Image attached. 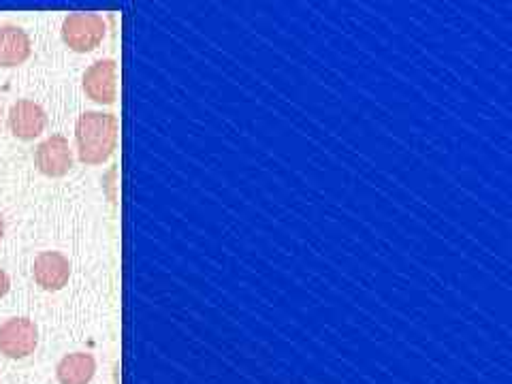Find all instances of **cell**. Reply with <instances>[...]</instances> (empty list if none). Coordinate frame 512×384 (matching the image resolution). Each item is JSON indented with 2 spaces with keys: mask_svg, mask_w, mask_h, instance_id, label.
<instances>
[{
  "mask_svg": "<svg viewBox=\"0 0 512 384\" xmlns=\"http://www.w3.org/2000/svg\"><path fill=\"white\" fill-rule=\"evenodd\" d=\"M0 116H3V103H0Z\"/></svg>",
  "mask_w": 512,
  "mask_h": 384,
  "instance_id": "7c38bea8",
  "label": "cell"
},
{
  "mask_svg": "<svg viewBox=\"0 0 512 384\" xmlns=\"http://www.w3.org/2000/svg\"><path fill=\"white\" fill-rule=\"evenodd\" d=\"M107 35V22L99 13H71L62 22V41L73 52H92Z\"/></svg>",
  "mask_w": 512,
  "mask_h": 384,
  "instance_id": "7a4b0ae2",
  "label": "cell"
},
{
  "mask_svg": "<svg viewBox=\"0 0 512 384\" xmlns=\"http://www.w3.org/2000/svg\"><path fill=\"white\" fill-rule=\"evenodd\" d=\"M9 286H11V280L7 276V271L0 269V297H5L9 293Z\"/></svg>",
  "mask_w": 512,
  "mask_h": 384,
  "instance_id": "30bf717a",
  "label": "cell"
},
{
  "mask_svg": "<svg viewBox=\"0 0 512 384\" xmlns=\"http://www.w3.org/2000/svg\"><path fill=\"white\" fill-rule=\"evenodd\" d=\"M37 169L47 178H62L73 167V152L69 148V139L62 135H52L45 139L35 152Z\"/></svg>",
  "mask_w": 512,
  "mask_h": 384,
  "instance_id": "5b68a950",
  "label": "cell"
},
{
  "mask_svg": "<svg viewBox=\"0 0 512 384\" xmlns=\"http://www.w3.org/2000/svg\"><path fill=\"white\" fill-rule=\"evenodd\" d=\"M3 237H5V218L0 214V242H3Z\"/></svg>",
  "mask_w": 512,
  "mask_h": 384,
  "instance_id": "8fae6325",
  "label": "cell"
},
{
  "mask_svg": "<svg viewBox=\"0 0 512 384\" xmlns=\"http://www.w3.org/2000/svg\"><path fill=\"white\" fill-rule=\"evenodd\" d=\"M39 346V329L30 318H11L0 325V355L26 359Z\"/></svg>",
  "mask_w": 512,
  "mask_h": 384,
  "instance_id": "3957f363",
  "label": "cell"
},
{
  "mask_svg": "<svg viewBox=\"0 0 512 384\" xmlns=\"http://www.w3.org/2000/svg\"><path fill=\"white\" fill-rule=\"evenodd\" d=\"M96 374V361L88 352H71L56 367L60 384H90Z\"/></svg>",
  "mask_w": 512,
  "mask_h": 384,
  "instance_id": "9c48e42d",
  "label": "cell"
},
{
  "mask_svg": "<svg viewBox=\"0 0 512 384\" xmlns=\"http://www.w3.org/2000/svg\"><path fill=\"white\" fill-rule=\"evenodd\" d=\"M32 54L28 32L20 26H0V67H18Z\"/></svg>",
  "mask_w": 512,
  "mask_h": 384,
  "instance_id": "ba28073f",
  "label": "cell"
},
{
  "mask_svg": "<svg viewBox=\"0 0 512 384\" xmlns=\"http://www.w3.org/2000/svg\"><path fill=\"white\" fill-rule=\"evenodd\" d=\"M32 276H35V282L45 291H60L71 278V263L64 254L47 250L35 259Z\"/></svg>",
  "mask_w": 512,
  "mask_h": 384,
  "instance_id": "52a82bcc",
  "label": "cell"
},
{
  "mask_svg": "<svg viewBox=\"0 0 512 384\" xmlns=\"http://www.w3.org/2000/svg\"><path fill=\"white\" fill-rule=\"evenodd\" d=\"M45 126H47V114L39 103L22 99L11 105L9 128L18 139L22 141L37 139L45 131Z\"/></svg>",
  "mask_w": 512,
  "mask_h": 384,
  "instance_id": "8992f818",
  "label": "cell"
},
{
  "mask_svg": "<svg viewBox=\"0 0 512 384\" xmlns=\"http://www.w3.org/2000/svg\"><path fill=\"white\" fill-rule=\"evenodd\" d=\"M84 92L99 105H114L118 99V64L105 58L90 64L84 73Z\"/></svg>",
  "mask_w": 512,
  "mask_h": 384,
  "instance_id": "277c9868",
  "label": "cell"
},
{
  "mask_svg": "<svg viewBox=\"0 0 512 384\" xmlns=\"http://www.w3.org/2000/svg\"><path fill=\"white\" fill-rule=\"evenodd\" d=\"M77 156L86 165H103L118 146V118L105 111H86L75 124Z\"/></svg>",
  "mask_w": 512,
  "mask_h": 384,
  "instance_id": "6da1fadb",
  "label": "cell"
}]
</instances>
